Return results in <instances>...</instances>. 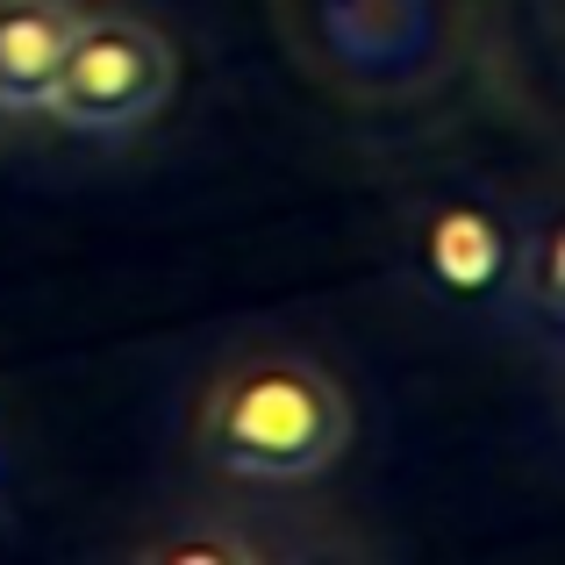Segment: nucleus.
<instances>
[{
  "label": "nucleus",
  "instance_id": "f257e3e1",
  "mask_svg": "<svg viewBox=\"0 0 565 565\" xmlns=\"http://www.w3.org/2000/svg\"><path fill=\"white\" fill-rule=\"evenodd\" d=\"M287 57L365 108L423 100L472 57L480 0H273Z\"/></svg>",
  "mask_w": 565,
  "mask_h": 565
},
{
  "label": "nucleus",
  "instance_id": "f03ea898",
  "mask_svg": "<svg viewBox=\"0 0 565 565\" xmlns=\"http://www.w3.org/2000/svg\"><path fill=\"white\" fill-rule=\"evenodd\" d=\"M193 451L250 487L322 480L351 451V394L294 351L236 359L230 373L207 380L193 408Z\"/></svg>",
  "mask_w": 565,
  "mask_h": 565
},
{
  "label": "nucleus",
  "instance_id": "7ed1b4c3",
  "mask_svg": "<svg viewBox=\"0 0 565 565\" xmlns=\"http://www.w3.org/2000/svg\"><path fill=\"white\" fill-rule=\"evenodd\" d=\"M180 94V51L143 14H79L57 57L51 108L79 137H137Z\"/></svg>",
  "mask_w": 565,
  "mask_h": 565
},
{
  "label": "nucleus",
  "instance_id": "20e7f679",
  "mask_svg": "<svg viewBox=\"0 0 565 565\" xmlns=\"http://www.w3.org/2000/svg\"><path fill=\"white\" fill-rule=\"evenodd\" d=\"M72 22H79L72 0H0V115L51 108V79L72 43Z\"/></svg>",
  "mask_w": 565,
  "mask_h": 565
},
{
  "label": "nucleus",
  "instance_id": "39448f33",
  "mask_svg": "<svg viewBox=\"0 0 565 565\" xmlns=\"http://www.w3.org/2000/svg\"><path fill=\"white\" fill-rule=\"evenodd\" d=\"M423 265H429V279H437L444 294H466L472 301V294H487V287L509 279L515 244H509V230H501L487 207L451 201V207H437L429 230H423Z\"/></svg>",
  "mask_w": 565,
  "mask_h": 565
},
{
  "label": "nucleus",
  "instance_id": "423d86ee",
  "mask_svg": "<svg viewBox=\"0 0 565 565\" xmlns=\"http://www.w3.org/2000/svg\"><path fill=\"white\" fill-rule=\"evenodd\" d=\"M515 279H530L537 308H544V316H558V236H552V230H544V236H537V250H530V273L515 265Z\"/></svg>",
  "mask_w": 565,
  "mask_h": 565
}]
</instances>
